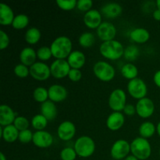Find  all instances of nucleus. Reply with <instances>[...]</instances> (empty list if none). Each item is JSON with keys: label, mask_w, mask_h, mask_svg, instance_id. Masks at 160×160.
Returning a JSON list of instances; mask_svg holds the SVG:
<instances>
[{"label": "nucleus", "mask_w": 160, "mask_h": 160, "mask_svg": "<svg viewBox=\"0 0 160 160\" xmlns=\"http://www.w3.org/2000/svg\"><path fill=\"white\" fill-rule=\"evenodd\" d=\"M25 41L30 45H35L41 38V32L38 28H31L25 33Z\"/></svg>", "instance_id": "28"}, {"label": "nucleus", "mask_w": 160, "mask_h": 160, "mask_svg": "<svg viewBox=\"0 0 160 160\" xmlns=\"http://www.w3.org/2000/svg\"><path fill=\"white\" fill-rule=\"evenodd\" d=\"M100 53L103 57L109 60H117L124 54V47L117 40L104 42L100 45Z\"/></svg>", "instance_id": "2"}, {"label": "nucleus", "mask_w": 160, "mask_h": 160, "mask_svg": "<svg viewBox=\"0 0 160 160\" xmlns=\"http://www.w3.org/2000/svg\"><path fill=\"white\" fill-rule=\"evenodd\" d=\"M9 45V38L4 31H0V48L2 50L7 48Z\"/></svg>", "instance_id": "41"}, {"label": "nucleus", "mask_w": 160, "mask_h": 160, "mask_svg": "<svg viewBox=\"0 0 160 160\" xmlns=\"http://www.w3.org/2000/svg\"><path fill=\"white\" fill-rule=\"evenodd\" d=\"M125 123V117L122 112H113L108 117L106 126L110 131H116L120 130Z\"/></svg>", "instance_id": "18"}, {"label": "nucleus", "mask_w": 160, "mask_h": 160, "mask_svg": "<svg viewBox=\"0 0 160 160\" xmlns=\"http://www.w3.org/2000/svg\"><path fill=\"white\" fill-rule=\"evenodd\" d=\"M32 142L38 148H46L52 145L53 137L48 131H37L34 133Z\"/></svg>", "instance_id": "13"}, {"label": "nucleus", "mask_w": 160, "mask_h": 160, "mask_svg": "<svg viewBox=\"0 0 160 160\" xmlns=\"http://www.w3.org/2000/svg\"><path fill=\"white\" fill-rule=\"evenodd\" d=\"M84 23L90 29H97L102 23L101 12L97 9H91L84 14Z\"/></svg>", "instance_id": "16"}, {"label": "nucleus", "mask_w": 160, "mask_h": 160, "mask_svg": "<svg viewBox=\"0 0 160 160\" xmlns=\"http://www.w3.org/2000/svg\"><path fill=\"white\" fill-rule=\"evenodd\" d=\"M0 160H6V157L2 152L0 153Z\"/></svg>", "instance_id": "48"}, {"label": "nucleus", "mask_w": 160, "mask_h": 160, "mask_svg": "<svg viewBox=\"0 0 160 160\" xmlns=\"http://www.w3.org/2000/svg\"><path fill=\"white\" fill-rule=\"evenodd\" d=\"M14 73H15L16 76L18 78H27L28 75H30V68L22 63L17 64L14 68Z\"/></svg>", "instance_id": "38"}, {"label": "nucleus", "mask_w": 160, "mask_h": 160, "mask_svg": "<svg viewBox=\"0 0 160 160\" xmlns=\"http://www.w3.org/2000/svg\"><path fill=\"white\" fill-rule=\"evenodd\" d=\"M20 131L16 128L13 124L6 127L0 126V134L3 140L8 143H12L16 142L19 138Z\"/></svg>", "instance_id": "19"}, {"label": "nucleus", "mask_w": 160, "mask_h": 160, "mask_svg": "<svg viewBox=\"0 0 160 160\" xmlns=\"http://www.w3.org/2000/svg\"><path fill=\"white\" fill-rule=\"evenodd\" d=\"M30 75L37 81H46L51 75L50 67L42 62H36L30 67Z\"/></svg>", "instance_id": "10"}, {"label": "nucleus", "mask_w": 160, "mask_h": 160, "mask_svg": "<svg viewBox=\"0 0 160 160\" xmlns=\"http://www.w3.org/2000/svg\"><path fill=\"white\" fill-rule=\"evenodd\" d=\"M41 114L44 116L48 121L53 120L57 116V109L55 102L48 100L41 106Z\"/></svg>", "instance_id": "24"}, {"label": "nucleus", "mask_w": 160, "mask_h": 160, "mask_svg": "<svg viewBox=\"0 0 160 160\" xmlns=\"http://www.w3.org/2000/svg\"><path fill=\"white\" fill-rule=\"evenodd\" d=\"M52 56L51 48L47 46H42L39 48L37 51V57L40 60L47 61L50 59V58Z\"/></svg>", "instance_id": "35"}, {"label": "nucleus", "mask_w": 160, "mask_h": 160, "mask_svg": "<svg viewBox=\"0 0 160 160\" xmlns=\"http://www.w3.org/2000/svg\"><path fill=\"white\" fill-rule=\"evenodd\" d=\"M86 61L84 53L78 50L73 51L67 58V62L71 69H81L84 65Z\"/></svg>", "instance_id": "20"}, {"label": "nucleus", "mask_w": 160, "mask_h": 160, "mask_svg": "<svg viewBox=\"0 0 160 160\" xmlns=\"http://www.w3.org/2000/svg\"><path fill=\"white\" fill-rule=\"evenodd\" d=\"M71 67L65 59H56L50 66L51 75L55 78L61 79L68 76Z\"/></svg>", "instance_id": "9"}, {"label": "nucleus", "mask_w": 160, "mask_h": 160, "mask_svg": "<svg viewBox=\"0 0 160 160\" xmlns=\"http://www.w3.org/2000/svg\"><path fill=\"white\" fill-rule=\"evenodd\" d=\"M159 157H160V150H159Z\"/></svg>", "instance_id": "50"}, {"label": "nucleus", "mask_w": 160, "mask_h": 160, "mask_svg": "<svg viewBox=\"0 0 160 160\" xmlns=\"http://www.w3.org/2000/svg\"><path fill=\"white\" fill-rule=\"evenodd\" d=\"M48 98L53 102H60L64 101L67 97V90L64 86L60 84H53L48 89Z\"/></svg>", "instance_id": "15"}, {"label": "nucleus", "mask_w": 160, "mask_h": 160, "mask_svg": "<svg viewBox=\"0 0 160 160\" xmlns=\"http://www.w3.org/2000/svg\"><path fill=\"white\" fill-rule=\"evenodd\" d=\"M122 7L117 2L106 3L102 7L101 12L109 19H115L122 13Z\"/></svg>", "instance_id": "21"}, {"label": "nucleus", "mask_w": 160, "mask_h": 160, "mask_svg": "<svg viewBox=\"0 0 160 160\" xmlns=\"http://www.w3.org/2000/svg\"><path fill=\"white\" fill-rule=\"evenodd\" d=\"M78 1L76 0H57L56 4L62 10H72L77 7Z\"/></svg>", "instance_id": "36"}, {"label": "nucleus", "mask_w": 160, "mask_h": 160, "mask_svg": "<svg viewBox=\"0 0 160 160\" xmlns=\"http://www.w3.org/2000/svg\"><path fill=\"white\" fill-rule=\"evenodd\" d=\"M16 114L12 108L8 105H1L0 106V125L6 127L13 124L16 119Z\"/></svg>", "instance_id": "17"}, {"label": "nucleus", "mask_w": 160, "mask_h": 160, "mask_svg": "<svg viewBox=\"0 0 160 160\" xmlns=\"http://www.w3.org/2000/svg\"><path fill=\"white\" fill-rule=\"evenodd\" d=\"M29 23V18L25 14H19L16 16L12 23V28L17 30H21L26 28Z\"/></svg>", "instance_id": "30"}, {"label": "nucleus", "mask_w": 160, "mask_h": 160, "mask_svg": "<svg viewBox=\"0 0 160 160\" xmlns=\"http://www.w3.org/2000/svg\"><path fill=\"white\" fill-rule=\"evenodd\" d=\"M153 81H154V83L156 84V85L160 88V70H158V71L154 74V77H153Z\"/></svg>", "instance_id": "44"}, {"label": "nucleus", "mask_w": 160, "mask_h": 160, "mask_svg": "<svg viewBox=\"0 0 160 160\" xmlns=\"http://www.w3.org/2000/svg\"><path fill=\"white\" fill-rule=\"evenodd\" d=\"M52 56L56 59H65L72 52V42L67 36L56 38L51 44Z\"/></svg>", "instance_id": "1"}, {"label": "nucleus", "mask_w": 160, "mask_h": 160, "mask_svg": "<svg viewBox=\"0 0 160 160\" xmlns=\"http://www.w3.org/2000/svg\"><path fill=\"white\" fill-rule=\"evenodd\" d=\"M93 2L92 0H79L77 3V8L83 12H88L91 10Z\"/></svg>", "instance_id": "40"}, {"label": "nucleus", "mask_w": 160, "mask_h": 160, "mask_svg": "<svg viewBox=\"0 0 160 160\" xmlns=\"http://www.w3.org/2000/svg\"><path fill=\"white\" fill-rule=\"evenodd\" d=\"M156 131H157L158 134H159V136L160 137V121L157 124V127H156Z\"/></svg>", "instance_id": "47"}, {"label": "nucleus", "mask_w": 160, "mask_h": 160, "mask_svg": "<svg viewBox=\"0 0 160 160\" xmlns=\"http://www.w3.org/2000/svg\"><path fill=\"white\" fill-rule=\"evenodd\" d=\"M13 125L19 131L28 130L29 127V121L24 117H17L14 120Z\"/></svg>", "instance_id": "37"}, {"label": "nucleus", "mask_w": 160, "mask_h": 160, "mask_svg": "<svg viewBox=\"0 0 160 160\" xmlns=\"http://www.w3.org/2000/svg\"><path fill=\"white\" fill-rule=\"evenodd\" d=\"M156 6H157L158 9L160 10V0H157V1H156Z\"/></svg>", "instance_id": "49"}, {"label": "nucleus", "mask_w": 160, "mask_h": 160, "mask_svg": "<svg viewBox=\"0 0 160 160\" xmlns=\"http://www.w3.org/2000/svg\"><path fill=\"white\" fill-rule=\"evenodd\" d=\"M123 160H138V159L137 158L135 157V156H133V155H129L128 157L125 158V159Z\"/></svg>", "instance_id": "46"}, {"label": "nucleus", "mask_w": 160, "mask_h": 160, "mask_svg": "<svg viewBox=\"0 0 160 160\" xmlns=\"http://www.w3.org/2000/svg\"><path fill=\"white\" fill-rule=\"evenodd\" d=\"M131 155L138 160H146L152 154V147L148 139L136 138L131 143Z\"/></svg>", "instance_id": "3"}, {"label": "nucleus", "mask_w": 160, "mask_h": 160, "mask_svg": "<svg viewBox=\"0 0 160 160\" xmlns=\"http://www.w3.org/2000/svg\"><path fill=\"white\" fill-rule=\"evenodd\" d=\"M76 134V127L72 122L64 121L59 125L57 129L58 137L60 140L67 142L73 138Z\"/></svg>", "instance_id": "14"}, {"label": "nucleus", "mask_w": 160, "mask_h": 160, "mask_svg": "<svg viewBox=\"0 0 160 160\" xmlns=\"http://www.w3.org/2000/svg\"><path fill=\"white\" fill-rule=\"evenodd\" d=\"M130 38L134 42L138 44H144L148 41L150 34L145 28H135L130 33Z\"/></svg>", "instance_id": "25"}, {"label": "nucleus", "mask_w": 160, "mask_h": 160, "mask_svg": "<svg viewBox=\"0 0 160 160\" xmlns=\"http://www.w3.org/2000/svg\"><path fill=\"white\" fill-rule=\"evenodd\" d=\"M131 152V144L123 139L116 141L111 147L110 155L114 160H123Z\"/></svg>", "instance_id": "7"}, {"label": "nucleus", "mask_w": 160, "mask_h": 160, "mask_svg": "<svg viewBox=\"0 0 160 160\" xmlns=\"http://www.w3.org/2000/svg\"><path fill=\"white\" fill-rule=\"evenodd\" d=\"M153 18L155 19L156 20H157V21H160V10L159 9H156V10H154V12H153Z\"/></svg>", "instance_id": "45"}, {"label": "nucleus", "mask_w": 160, "mask_h": 160, "mask_svg": "<svg viewBox=\"0 0 160 160\" xmlns=\"http://www.w3.org/2000/svg\"><path fill=\"white\" fill-rule=\"evenodd\" d=\"M156 131V128L154 123L150 121H145L142 123L139 128V134L143 138L148 139L154 135Z\"/></svg>", "instance_id": "26"}, {"label": "nucleus", "mask_w": 160, "mask_h": 160, "mask_svg": "<svg viewBox=\"0 0 160 160\" xmlns=\"http://www.w3.org/2000/svg\"><path fill=\"white\" fill-rule=\"evenodd\" d=\"M69 79L73 82H78L82 78V73L80 70L78 69H71L68 74Z\"/></svg>", "instance_id": "42"}, {"label": "nucleus", "mask_w": 160, "mask_h": 160, "mask_svg": "<svg viewBox=\"0 0 160 160\" xmlns=\"http://www.w3.org/2000/svg\"><path fill=\"white\" fill-rule=\"evenodd\" d=\"M37 59V52L31 47H26L20 52V59L22 64L31 67L33 64L36 62Z\"/></svg>", "instance_id": "23"}, {"label": "nucleus", "mask_w": 160, "mask_h": 160, "mask_svg": "<svg viewBox=\"0 0 160 160\" xmlns=\"http://www.w3.org/2000/svg\"><path fill=\"white\" fill-rule=\"evenodd\" d=\"M97 35L104 42L114 40V38L117 34V28L109 22H102L99 27L96 29Z\"/></svg>", "instance_id": "12"}, {"label": "nucleus", "mask_w": 160, "mask_h": 160, "mask_svg": "<svg viewBox=\"0 0 160 160\" xmlns=\"http://www.w3.org/2000/svg\"><path fill=\"white\" fill-rule=\"evenodd\" d=\"M34 100L38 102L44 103L45 102L48 101V92L46 88L43 87H38L34 89L33 93Z\"/></svg>", "instance_id": "32"}, {"label": "nucleus", "mask_w": 160, "mask_h": 160, "mask_svg": "<svg viewBox=\"0 0 160 160\" xmlns=\"http://www.w3.org/2000/svg\"><path fill=\"white\" fill-rule=\"evenodd\" d=\"M123 56L127 60L131 61V62L136 60L139 56L138 48L134 45H129L125 48Z\"/></svg>", "instance_id": "33"}, {"label": "nucleus", "mask_w": 160, "mask_h": 160, "mask_svg": "<svg viewBox=\"0 0 160 160\" xmlns=\"http://www.w3.org/2000/svg\"><path fill=\"white\" fill-rule=\"evenodd\" d=\"M78 156L81 158H88L95 151V143L89 136H81L78 138L74 143V147Z\"/></svg>", "instance_id": "4"}, {"label": "nucleus", "mask_w": 160, "mask_h": 160, "mask_svg": "<svg viewBox=\"0 0 160 160\" xmlns=\"http://www.w3.org/2000/svg\"><path fill=\"white\" fill-rule=\"evenodd\" d=\"M95 36L91 32H85L83 33L78 39V42H79L80 45L84 48H89L93 45L94 42H95Z\"/></svg>", "instance_id": "31"}, {"label": "nucleus", "mask_w": 160, "mask_h": 160, "mask_svg": "<svg viewBox=\"0 0 160 160\" xmlns=\"http://www.w3.org/2000/svg\"><path fill=\"white\" fill-rule=\"evenodd\" d=\"M14 12L10 6L5 3L0 4V23L3 26L12 25L13 22Z\"/></svg>", "instance_id": "22"}, {"label": "nucleus", "mask_w": 160, "mask_h": 160, "mask_svg": "<svg viewBox=\"0 0 160 160\" xmlns=\"http://www.w3.org/2000/svg\"><path fill=\"white\" fill-rule=\"evenodd\" d=\"M48 121L42 114H37L31 120V125L37 131H44L48 125Z\"/></svg>", "instance_id": "29"}, {"label": "nucleus", "mask_w": 160, "mask_h": 160, "mask_svg": "<svg viewBox=\"0 0 160 160\" xmlns=\"http://www.w3.org/2000/svg\"><path fill=\"white\" fill-rule=\"evenodd\" d=\"M127 95L122 89H115L112 91L109 98V106L114 112L123 111L127 105Z\"/></svg>", "instance_id": "8"}, {"label": "nucleus", "mask_w": 160, "mask_h": 160, "mask_svg": "<svg viewBox=\"0 0 160 160\" xmlns=\"http://www.w3.org/2000/svg\"><path fill=\"white\" fill-rule=\"evenodd\" d=\"M59 156H60L61 160H75L78 155H77L75 149L73 148L66 147L60 152Z\"/></svg>", "instance_id": "34"}, {"label": "nucleus", "mask_w": 160, "mask_h": 160, "mask_svg": "<svg viewBox=\"0 0 160 160\" xmlns=\"http://www.w3.org/2000/svg\"><path fill=\"white\" fill-rule=\"evenodd\" d=\"M136 113L142 118H148L154 113L155 105L149 98H144L138 100L135 106Z\"/></svg>", "instance_id": "11"}, {"label": "nucleus", "mask_w": 160, "mask_h": 160, "mask_svg": "<svg viewBox=\"0 0 160 160\" xmlns=\"http://www.w3.org/2000/svg\"><path fill=\"white\" fill-rule=\"evenodd\" d=\"M93 72L97 78L105 82L112 81L116 74L114 67L105 61H98L95 62L93 67Z\"/></svg>", "instance_id": "5"}, {"label": "nucleus", "mask_w": 160, "mask_h": 160, "mask_svg": "<svg viewBox=\"0 0 160 160\" xmlns=\"http://www.w3.org/2000/svg\"><path fill=\"white\" fill-rule=\"evenodd\" d=\"M34 134L29 129L20 131L18 140L23 144H28L33 140Z\"/></svg>", "instance_id": "39"}, {"label": "nucleus", "mask_w": 160, "mask_h": 160, "mask_svg": "<svg viewBox=\"0 0 160 160\" xmlns=\"http://www.w3.org/2000/svg\"><path fill=\"white\" fill-rule=\"evenodd\" d=\"M128 92L131 97L136 99L145 98L148 92V88L145 81L141 78L131 80L128 84Z\"/></svg>", "instance_id": "6"}, {"label": "nucleus", "mask_w": 160, "mask_h": 160, "mask_svg": "<svg viewBox=\"0 0 160 160\" xmlns=\"http://www.w3.org/2000/svg\"><path fill=\"white\" fill-rule=\"evenodd\" d=\"M121 74L123 78L131 81V80L135 79V78H138V67L134 64L129 62V63L124 64L122 67Z\"/></svg>", "instance_id": "27"}, {"label": "nucleus", "mask_w": 160, "mask_h": 160, "mask_svg": "<svg viewBox=\"0 0 160 160\" xmlns=\"http://www.w3.org/2000/svg\"><path fill=\"white\" fill-rule=\"evenodd\" d=\"M123 112L128 116H133L136 113V107L132 104H127L123 109Z\"/></svg>", "instance_id": "43"}]
</instances>
